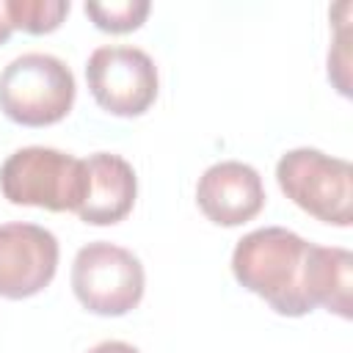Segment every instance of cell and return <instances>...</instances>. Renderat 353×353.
Listing matches in <instances>:
<instances>
[{"instance_id":"ba28073f","label":"cell","mask_w":353,"mask_h":353,"mask_svg":"<svg viewBox=\"0 0 353 353\" xmlns=\"http://www.w3.org/2000/svg\"><path fill=\"white\" fill-rule=\"evenodd\" d=\"M196 204L218 226H243L265 207L262 176L240 160L212 163L196 182Z\"/></svg>"},{"instance_id":"7c38bea8","label":"cell","mask_w":353,"mask_h":353,"mask_svg":"<svg viewBox=\"0 0 353 353\" xmlns=\"http://www.w3.org/2000/svg\"><path fill=\"white\" fill-rule=\"evenodd\" d=\"M85 17L105 33H130L138 30L149 11V0H110V3H85L83 6Z\"/></svg>"},{"instance_id":"4fadbf2b","label":"cell","mask_w":353,"mask_h":353,"mask_svg":"<svg viewBox=\"0 0 353 353\" xmlns=\"http://www.w3.org/2000/svg\"><path fill=\"white\" fill-rule=\"evenodd\" d=\"M347 66H350V55H347V33L339 28L336 30V44L328 52V77L334 80L336 91L342 97L350 94V80H347Z\"/></svg>"},{"instance_id":"52a82bcc","label":"cell","mask_w":353,"mask_h":353,"mask_svg":"<svg viewBox=\"0 0 353 353\" xmlns=\"http://www.w3.org/2000/svg\"><path fill=\"white\" fill-rule=\"evenodd\" d=\"M58 237L39 223H0V298L39 295L58 270Z\"/></svg>"},{"instance_id":"5b68a950","label":"cell","mask_w":353,"mask_h":353,"mask_svg":"<svg viewBox=\"0 0 353 353\" xmlns=\"http://www.w3.org/2000/svg\"><path fill=\"white\" fill-rule=\"evenodd\" d=\"M74 298L99 317H121L132 312L146 290L141 259L116 243L94 240L74 254L72 262Z\"/></svg>"},{"instance_id":"5bb4252c","label":"cell","mask_w":353,"mask_h":353,"mask_svg":"<svg viewBox=\"0 0 353 353\" xmlns=\"http://www.w3.org/2000/svg\"><path fill=\"white\" fill-rule=\"evenodd\" d=\"M88 353H141V350L132 347L130 342H121V339H105V342L94 345Z\"/></svg>"},{"instance_id":"3957f363","label":"cell","mask_w":353,"mask_h":353,"mask_svg":"<svg viewBox=\"0 0 353 353\" xmlns=\"http://www.w3.org/2000/svg\"><path fill=\"white\" fill-rule=\"evenodd\" d=\"M72 69L47 52H22L0 72V110L22 127H50L74 105Z\"/></svg>"},{"instance_id":"277c9868","label":"cell","mask_w":353,"mask_h":353,"mask_svg":"<svg viewBox=\"0 0 353 353\" xmlns=\"http://www.w3.org/2000/svg\"><path fill=\"white\" fill-rule=\"evenodd\" d=\"M276 182L281 193L331 226H350L353 221V168L342 157L320 149H290L276 163Z\"/></svg>"},{"instance_id":"30bf717a","label":"cell","mask_w":353,"mask_h":353,"mask_svg":"<svg viewBox=\"0 0 353 353\" xmlns=\"http://www.w3.org/2000/svg\"><path fill=\"white\" fill-rule=\"evenodd\" d=\"M350 290H353V254L339 245L309 243L303 265V292L309 306L350 320Z\"/></svg>"},{"instance_id":"6da1fadb","label":"cell","mask_w":353,"mask_h":353,"mask_svg":"<svg viewBox=\"0 0 353 353\" xmlns=\"http://www.w3.org/2000/svg\"><path fill=\"white\" fill-rule=\"evenodd\" d=\"M309 243L284 226H262L243 234L232 251V273L240 287L259 295L281 317L312 312L303 292Z\"/></svg>"},{"instance_id":"7a4b0ae2","label":"cell","mask_w":353,"mask_h":353,"mask_svg":"<svg viewBox=\"0 0 353 353\" xmlns=\"http://www.w3.org/2000/svg\"><path fill=\"white\" fill-rule=\"evenodd\" d=\"M85 160L50 149L25 146L0 165V190L11 204L50 212H77L85 196Z\"/></svg>"},{"instance_id":"8992f818","label":"cell","mask_w":353,"mask_h":353,"mask_svg":"<svg viewBox=\"0 0 353 353\" xmlns=\"http://www.w3.org/2000/svg\"><path fill=\"white\" fill-rule=\"evenodd\" d=\"M88 91L102 110L110 116H141L146 113L160 88L154 61L130 44H105L88 55L85 63Z\"/></svg>"},{"instance_id":"9c48e42d","label":"cell","mask_w":353,"mask_h":353,"mask_svg":"<svg viewBox=\"0 0 353 353\" xmlns=\"http://www.w3.org/2000/svg\"><path fill=\"white\" fill-rule=\"evenodd\" d=\"M88 185L77 218L91 226H113L132 212L138 196V176L121 154L97 152L85 157Z\"/></svg>"},{"instance_id":"8fae6325","label":"cell","mask_w":353,"mask_h":353,"mask_svg":"<svg viewBox=\"0 0 353 353\" xmlns=\"http://www.w3.org/2000/svg\"><path fill=\"white\" fill-rule=\"evenodd\" d=\"M14 30H25L33 36L52 33L69 14V0H6Z\"/></svg>"},{"instance_id":"9a60e30c","label":"cell","mask_w":353,"mask_h":353,"mask_svg":"<svg viewBox=\"0 0 353 353\" xmlns=\"http://www.w3.org/2000/svg\"><path fill=\"white\" fill-rule=\"evenodd\" d=\"M14 33V25H11V17H8V8H6V0H0V44H6Z\"/></svg>"}]
</instances>
